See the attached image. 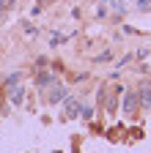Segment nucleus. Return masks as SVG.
<instances>
[{
    "mask_svg": "<svg viewBox=\"0 0 151 153\" xmlns=\"http://www.w3.org/2000/svg\"><path fill=\"white\" fill-rule=\"evenodd\" d=\"M124 112H126V115H135V112H137V96H135V93H126V96H124Z\"/></svg>",
    "mask_w": 151,
    "mask_h": 153,
    "instance_id": "obj_1",
    "label": "nucleus"
},
{
    "mask_svg": "<svg viewBox=\"0 0 151 153\" xmlns=\"http://www.w3.org/2000/svg\"><path fill=\"white\" fill-rule=\"evenodd\" d=\"M66 112H63V118H74V115L80 112V104H77V99H66V107H63Z\"/></svg>",
    "mask_w": 151,
    "mask_h": 153,
    "instance_id": "obj_2",
    "label": "nucleus"
},
{
    "mask_svg": "<svg viewBox=\"0 0 151 153\" xmlns=\"http://www.w3.org/2000/svg\"><path fill=\"white\" fill-rule=\"evenodd\" d=\"M140 107H143V109H148V107H151V90H148V88H143V90H140Z\"/></svg>",
    "mask_w": 151,
    "mask_h": 153,
    "instance_id": "obj_3",
    "label": "nucleus"
},
{
    "mask_svg": "<svg viewBox=\"0 0 151 153\" xmlns=\"http://www.w3.org/2000/svg\"><path fill=\"white\" fill-rule=\"evenodd\" d=\"M63 96H66V88H61V85H55V88H52V93H50V101H61Z\"/></svg>",
    "mask_w": 151,
    "mask_h": 153,
    "instance_id": "obj_4",
    "label": "nucleus"
},
{
    "mask_svg": "<svg viewBox=\"0 0 151 153\" xmlns=\"http://www.w3.org/2000/svg\"><path fill=\"white\" fill-rule=\"evenodd\" d=\"M22 99H25V90L22 88H11V101L14 104H22Z\"/></svg>",
    "mask_w": 151,
    "mask_h": 153,
    "instance_id": "obj_5",
    "label": "nucleus"
},
{
    "mask_svg": "<svg viewBox=\"0 0 151 153\" xmlns=\"http://www.w3.org/2000/svg\"><path fill=\"white\" fill-rule=\"evenodd\" d=\"M50 82H52L50 74H39V85H50Z\"/></svg>",
    "mask_w": 151,
    "mask_h": 153,
    "instance_id": "obj_6",
    "label": "nucleus"
},
{
    "mask_svg": "<svg viewBox=\"0 0 151 153\" xmlns=\"http://www.w3.org/2000/svg\"><path fill=\"white\" fill-rule=\"evenodd\" d=\"M80 112H83V118H85V120H88V118H93V107H83Z\"/></svg>",
    "mask_w": 151,
    "mask_h": 153,
    "instance_id": "obj_7",
    "label": "nucleus"
},
{
    "mask_svg": "<svg viewBox=\"0 0 151 153\" xmlns=\"http://www.w3.org/2000/svg\"><path fill=\"white\" fill-rule=\"evenodd\" d=\"M11 3H14V0H0V14H3V11H6V8H8Z\"/></svg>",
    "mask_w": 151,
    "mask_h": 153,
    "instance_id": "obj_8",
    "label": "nucleus"
}]
</instances>
